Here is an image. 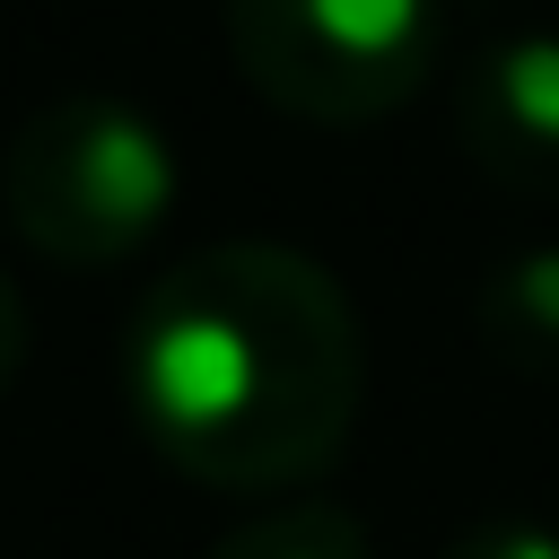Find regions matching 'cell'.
I'll list each match as a JSON object with an SVG mask.
<instances>
[{"instance_id": "3", "label": "cell", "mask_w": 559, "mask_h": 559, "mask_svg": "<svg viewBox=\"0 0 559 559\" xmlns=\"http://www.w3.org/2000/svg\"><path fill=\"white\" fill-rule=\"evenodd\" d=\"M419 9L428 0H306V26L349 61H393L419 35Z\"/></svg>"}, {"instance_id": "1", "label": "cell", "mask_w": 559, "mask_h": 559, "mask_svg": "<svg viewBox=\"0 0 559 559\" xmlns=\"http://www.w3.org/2000/svg\"><path fill=\"white\" fill-rule=\"evenodd\" d=\"M140 384H148V411H157L166 428H227V419L253 402L262 367H253V341H245L236 314L183 306V314L148 323V341H140Z\"/></svg>"}, {"instance_id": "2", "label": "cell", "mask_w": 559, "mask_h": 559, "mask_svg": "<svg viewBox=\"0 0 559 559\" xmlns=\"http://www.w3.org/2000/svg\"><path fill=\"white\" fill-rule=\"evenodd\" d=\"M79 183H87V201H96L105 218L148 227V218L166 210V192H175V166H166V148H157L148 122L105 114V122L79 140Z\"/></svg>"}, {"instance_id": "4", "label": "cell", "mask_w": 559, "mask_h": 559, "mask_svg": "<svg viewBox=\"0 0 559 559\" xmlns=\"http://www.w3.org/2000/svg\"><path fill=\"white\" fill-rule=\"evenodd\" d=\"M507 96H515V114H524L542 140H559V44H550V35L507 52Z\"/></svg>"}, {"instance_id": "5", "label": "cell", "mask_w": 559, "mask_h": 559, "mask_svg": "<svg viewBox=\"0 0 559 559\" xmlns=\"http://www.w3.org/2000/svg\"><path fill=\"white\" fill-rule=\"evenodd\" d=\"M515 280H524V297H533L542 314H559V253H542V262H533V271H515Z\"/></svg>"}, {"instance_id": "6", "label": "cell", "mask_w": 559, "mask_h": 559, "mask_svg": "<svg viewBox=\"0 0 559 559\" xmlns=\"http://www.w3.org/2000/svg\"><path fill=\"white\" fill-rule=\"evenodd\" d=\"M498 559H559V542H550V533H507Z\"/></svg>"}]
</instances>
